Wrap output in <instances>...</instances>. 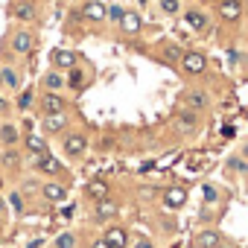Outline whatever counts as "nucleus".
I'll use <instances>...</instances> for the list:
<instances>
[{"label":"nucleus","mask_w":248,"mask_h":248,"mask_svg":"<svg viewBox=\"0 0 248 248\" xmlns=\"http://www.w3.org/2000/svg\"><path fill=\"white\" fill-rule=\"evenodd\" d=\"M0 82H3L6 88H12V91H15V88L21 85V76H18L12 67H3V70H0Z\"/></svg>","instance_id":"obj_20"},{"label":"nucleus","mask_w":248,"mask_h":248,"mask_svg":"<svg viewBox=\"0 0 248 248\" xmlns=\"http://www.w3.org/2000/svg\"><path fill=\"white\" fill-rule=\"evenodd\" d=\"M64 126H67L64 111H62V114H47V117H44V132H47V135H59V132H64Z\"/></svg>","instance_id":"obj_7"},{"label":"nucleus","mask_w":248,"mask_h":248,"mask_svg":"<svg viewBox=\"0 0 248 248\" xmlns=\"http://www.w3.org/2000/svg\"><path fill=\"white\" fill-rule=\"evenodd\" d=\"M82 82H85V73H82L79 67H70V79H67V85H70V88H82Z\"/></svg>","instance_id":"obj_23"},{"label":"nucleus","mask_w":248,"mask_h":248,"mask_svg":"<svg viewBox=\"0 0 248 248\" xmlns=\"http://www.w3.org/2000/svg\"><path fill=\"white\" fill-rule=\"evenodd\" d=\"M85 149H88L85 135H67V138H64V152H67V158H82Z\"/></svg>","instance_id":"obj_1"},{"label":"nucleus","mask_w":248,"mask_h":248,"mask_svg":"<svg viewBox=\"0 0 248 248\" xmlns=\"http://www.w3.org/2000/svg\"><path fill=\"white\" fill-rule=\"evenodd\" d=\"M18 138H21V135H18V129L12 126V123H3V126H0V140H3L6 146H15Z\"/></svg>","instance_id":"obj_15"},{"label":"nucleus","mask_w":248,"mask_h":248,"mask_svg":"<svg viewBox=\"0 0 248 248\" xmlns=\"http://www.w3.org/2000/svg\"><path fill=\"white\" fill-rule=\"evenodd\" d=\"M117 210H120V207H117V202H111V199H99V202H96V219H99V222L114 219Z\"/></svg>","instance_id":"obj_13"},{"label":"nucleus","mask_w":248,"mask_h":248,"mask_svg":"<svg viewBox=\"0 0 248 248\" xmlns=\"http://www.w3.org/2000/svg\"><path fill=\"white\" fill-rule=\"evenodd\" d=\"M88 196H91L93 202L108 199V184H105V181H91V184H88Z\"/></svg>","instance_id":"obj_17"},{"label":"nucleus","mask_w":248,"mask_h":248,"mask_svg":"<svg viewBox=\"0 0 248 248\" xmlns=\"http://www.w3.org/2000/svg\"><path fill=\"white\" fill-rule=\"evenodd\" d=\"M35 158V170H41L44 175H59L62 172V164L50 155V152H44V155H32Z\"/></svg>","instance_id":"obj_3"},{"label":"nucleus","mask_w":248,"mask_h":248,"mask_svg":"<svg viewBox=\"0 0 248 248\" xmlns=\"http://www.w3.org/2000/svg\"><path fill=\"white\" fill-rule=\"evenodd\" d=\"M123 12H126V9H123V6H111V9H105V18H111V21H117V24H120Z\"/></svg>","instance_id":"obj_28"},{"label":"nucleus","mask_w":248,"mask_h":248,"mask_svg":"<svg viewBox=\"0 0 248 248\" xmlns=\"http://www.w3.org/2000/svg\"><path fill=\"white\" fill-rule=\"evenodd\" d=\"M41 108H44V114H62L64 111V99L56 91H47L44 99H41Z\"/></svg>","instance_id":"obj_6"},{"label":"nucleus","mask_w":248,"mask_h":248,"mask_svg":"<svg viewBox=\"0 0 248 248\" xmlns=\"http://www.w3.org/2000/svg\"><path fill=\"white\" fill-rule=\"evenodd\" d=\"M207 3H219V0H207Z\"/></svg>","instance_id":"obj_38"},{"label":"nucleus","mask_w":248,"mask_h":248,"mask_svg":"<svg viewBox=\"0 0 248 248\" xmlns=\"http://www.w3.org/2000/svg\"><path fill=\"white\" fill-rule=\"evenodd\" d=\"M102 239H105L108 248H126V245H129V233L123 231V228H108Z\"/></svg>","instance_id":"obj_5"},{"label":"nucleus","mask_w":248,"mask_h":248,"mask_svg":"<svg viewBox=\"0 0 248 248\" xmlns=\"http://www.w3.org/2000/svg\"><path fill=\"white\" fill-rule=\"evenodd\" d=\"M120 27H123V32L135 35V32H140L143 21H140V15H138V12H123V18H120Z\"/></svg>","instance_id":"obj_10"},{"label":"nucleus","mask_w":248,"mask_h":248,"mask_svg":"<svg viewBox=\"0 0 248 248\" xmlns=\"http://www.w3.org/2000/svg\"><path fill=\"white\" fill-rule=\"evenodd\" d=\"M15 18H21V21H32L35 18V6L32 3H27V0H21V3H15Z\"/></svg>","instance_id":"obj_16"},{"label":"nucleus","mask_w":248,"mask_h":248,"mask_svg":"<svg viewBox=\"0 0 248 248\" xmlns=\"http://www.w3.org/2000/svg\"><path fill=\"white\" fill-rule=\"evenodd\" d=\"M164 204L167 207H181V204H187V190L184 187H170L167 193H164Z\"/></svg>","instance_id":"obj_9"},{"label":"nucleus","mask_w":248,"mask_h":248,"mask_svg":"<svg viewBox=\"0 0 248 248\" xmlns=\"http://www.w3.org/2000/svg\"><path fill=\"white\" fill-rule=\"evenodd\" d=\"M3 164H9V167H18V164H21V158H18V152H12V149H9V152L3 155Z\"/></svg>","instance_id":"obj_30"},{"label":"nucleus","mask_w":248,"mask_h":248,"mask_svg":"<svg viewBox=\"0 0 248 248\" xmlns=\"http://www.w3.org/2000/svg\"><path fill=\"white\" fill-rule=\"evenodd\" d=\"M0 187H3V178H0Z\"/></svg>","instance_id":"obj_39"},{"label":"nucleus","mask_w":248,"mask_h":248,"mask_svg":"<svg viewBox=\"0 0 248 248\" xmlns=\"http://www.w3.org/2000/svg\"><path fill=\"white\" fill-rule=\"evenodd\" d=\"M219 15L225 21H236L242 15V3L239 0H219Z\"/></svg>","instance_id":"obj_8"},{"label":"nucleus","mask_w":248,"mask_h":248,"mask_svg":"<svg viewBox=\"0 0 248 248\" xmlns=\"http://www.w3.org/2000/svg\"><path fill=\"white\" fill-rule=\"evenodd\" d=\"M32 47H35V38L30 32H15L12 35V50L15 53H30Z\"/></svg>","instance_id":"obj_12"},{"label":"nucleus","mask_w":248,"mask_h":248,"mask_svg":"<svg viewBox=\"0 0 248 248\" xmlns=\"http://www.w3.org/2000/svg\"><path fill=\"white\" fill-rule=\"evenodd\" d=\"M0 111H6V102H3V96H0Z\"/></svg>","instance_id":"obj_37"},{"label":"nucleus","mask_w":248,"mask_h":248,"mask_svg":"<svg viewBox=\"0 0 248 248\" xmlns=\"http://www.w3.org/2000/svg\"><path fill=\"white\" fill-rule=\"evenodd\" d=\"M76 245V236L73 233H59L56 236V248H73Z\"/></svg>","instance_id":"obj_24"},{"label":"nucleus","mask_w":248,"mask_h":248,"mask_svg":"<svg viewBox=\"0 0 248 248\" xmlns=\"http://www.w3.org/2000/svg\"><path fill=\"white\" fill-rule=\"evenodd\" d=\"M178 6H181L178 0H161V9H164L167 15H175V12H178Z\"/></svg>","instance_id":"obj_27"},{"label":"nucleus","mask_w":248,"mask_h":248,"mask_svg":"<svg viewBox=\"0 0 248 248\" xmlns=\"http://www.w3.org/2000/svg\"><path fill=\"white\" fill-rule=\"evenodd\" d=\"M187 24H190L193 30H204V27H207V18H204L202 12H187Z\"/></svg>","instance_id":"obj_22"},{"label":"nucleus","mask_w":248,"mask_h":248,"mask_svg":"<svg viewBox=\"0 0 248 248\" xmlns=\"http://www.w3.org/2000/svg\"><path fill=\"white\" fill-rule=\"evenodd\" d=\"M44 88H47V91H62V88H64V76H62L59 70L47 73V76H44Z\"/></svg>","instance_id":"obj_18"},{"label":"nucleus","mask_w":248,"mask_h":248,"mask_svg":"<svg viewBox=\"0 0 248 248\" xmlns=\"http://www.w3.org/2000/svg\"><path fill=\"white\" fill-rule=\"evenodd\" d=\"M27 149H30L32 155H44V152H47V143H44V138L27 135Z\"/></svg>","instance_id":"obj_21"},{"label":"nucleus","mask_w":248,"mask_h":248,"mask_svg":"<svg viewBox=\"0 0 248 248\" xmlns=\"http://www.w3.org/2000/svg\"><path fill=\"white\" fill-rule=\"evenodd\" d=\"M53 64L59 70H70V67H76V53H70V50H53Z\"/></svg>","instance_id":"obj_11"},{"label":"nucleus","mask_w":248,"mask_h":248,"mask_svg":"<svg viewBox=\"0 0 248 248\" xmlns=\"http://www.w3.org/2000/svg\"><path fill=\"white\" fill-rule=\"evenodd\" d=\"M30 105H32V91H24V93L18 96V108H21V111H27Z\"/></svg>","instance_id":"obj_26"},{"label":"nucleus","mask_w":248,"mask_h":248,"mask_svg":"<svg viewBox=\"0 0 248 248\" xmlns=\"http://www.w3.org/2000/svg\"><path fill=\"white\" fill-rule=\"evenodd\" d=\"M82 15H85L88 21H102V18H105V6L96 3V0H91V3L82 6Z\"/></svg>","instance_id":"obj_14"},{"label":"nucleus","mask_w":248,"mask_h":248,"mask_svg":"<svg viewBox=\"0 0 248 248\" xmlns=\"http://www.w3.org/2000/svg\"><path fill=\"white\" fill-rule=\"evenodd\" d=\"M135 248H152V242H149V239H138V245H135Z\"/></svg>","instance_id":"obj_35"},{"label":"nucleus","mask_w":248,"mask_h":248,"mask_svg":"<svg viewBox=\"0 0 248 248\" xmlns=\"http://www.w3.org/2000/svg\"><path fill=\"white\" fill-rule=\"evenodd\" d=\"M219 239H222L219 231H202V233H199V245H202V248H216Z\"/></svg>","instance_id":"obj_19"},{"label":"nucleus","mask_w":248,"mask_h":248,"mask_svg":"<svg viewBox=\"0 0 248 248\" xmlns=\"http://www.w3.org/2000/svg\"><path fill=\"white\" fill-rule=\"evenodd\" d=\"M204 102H207L204 93H190V96H187V105H190V108H204Z\"/></svg>","instance_id":"obj_25"},{"label":"nucleus","mask_w":248,"mask_h":248,"mask_svg":"<svg viewBox=\"0 0 248 248\" xmlns=\"http://www.w3.org/2000/svg\"><path fill=\"white\" fill-rule=\"evenodd\" d=\"M228 167H231V170H236V172H242V170H245V164H242L239 158H231V161H228Z\"/></svg>","instance_id":"obj_34"},{"label":"nucleus","mask_w":248,"mask_h":248,"mask_svg":"<svg viewBox=\"0 0 248 248\" xmlns=\"http://www.w3.org/2000/svg\"><path fill=\"white\" fill-rule=\"evenodd\" d=\"M181 64H184L187 73H204L207 59H204V53H184L181 56Z\"/></svg>","instance_id":"obj_2"},{"label":"nucleus","mask_w":248,"mask_h":248,"mask_svg":"<svg viewBox=\"0 0 248 248\" xmlns=\"http://www.w3.org/2000/svg\"><path fill=\"white\" fill-rule=\"evenodd\" d=\"M178 123H181V129H193V123H196V117H193L190 111H184V114L178 117Z\"/></svg>","instance_id":"obj_29"},{"label":"nucleus","mask_w":248,"mask_h":248,"mask_svg":"<svg viewBox=\"0 0 248 248\" xmlns=\"http://www.w3.org/2000/svg\"><path fill=\"white\" fill-rule=\"evenodd\" d=\"M9 204L15 207V213H21V210H24V202H21V196H18V193H12V199H9Z\"/></svg>","instance_id":"obj_32"},{"label":"nucleus","mask_w":248,"mask_h":248,"mask_svg":"<svg viewBox=\"0 0 248 248\" xmlns=\"http://www.w3.org/2000/svg\"><path fill=\"white\" fill-rule=\"evenodd\" d=\"M0 85H3V82H0Z\"/></svg>","instance_id":"obj_40"},{"label":"nucleus","mask_w":248,"mask_h":248,"mask_svg":"<svg viewBox=\"0 0 248 248\" xmlns=\"http://www.w3.org/2000/svg\"><path fill=\"white\" fill-rule=\"evenodd\" d=\"M93 248H108V245H105V239H96V242H93Z\"/></svg>","instance_id":"obj_36"},{"label":"nucleus","mask_w":248,"mask_h":248,"mask_svg":"<svg viewBox=\"0 0 248 248\" xmlns=\"http://www.w3.org/2000/svg\"><path fill=\"white\" fill-rule=\"evenodd\" d=\"M216 199H219L216 187H204V202H216Z\"/></svg>","instance_id":"obj_33"},{"label":"nucleus","mask_w":248,"mask_h":248,"mask_svg":"<svg viewBox=\"0 0 248 248\" xmlns=\"http://www.w3.org/2000/svg\"><path fill=\"white\" fill-rule=\"evenodd\" d=\"M41 196H44L47 202H53V204H62V202L67 199V190H64V184L50 181V184H44V187H41Z\"/></svg>","instance_id":"obj_4"},{"label":"nucleus","mask_w":248,"mask_h":248,"mask_svg":"<svg viewBox=\"0 0 248 248\" xmlns=\"http://www.w3.org/2000/svg\"><path fill=\"white\" fill-rule=\"evenodd\" d=\"M181 56H184V53H181L178 47H167V59H170V62H178Z\"/></svg>","instance_id":"obj_31"}]
</instances>
